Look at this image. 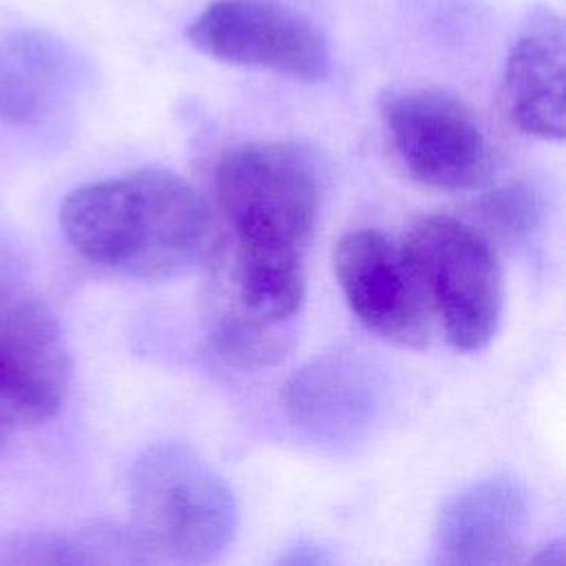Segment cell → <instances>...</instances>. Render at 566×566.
Instances as JSON below:
<instances>
[{
    "instance_id": "cell-18",
    "label": "cell",
    "mask_w": 566,
    "mask_h": 566,
    "mask_svg": "<svg viewBox=\"0 0 566 566\" xmlns=\"http://www.w3.org/2000/svg\"><path fill=\"white\" fill-rule=\"evenodd\" d=\"M7 433H9V424L0 418V455H2L4 447H7Z\"/></svg>"
},
{
    "instance_id": "cell-15",
    "label": "cell",
    "mask_w": 566,
    "mask_h": 566,
    "mask_svg": "<svg viewBox=\"0 0 566 566\" xmlns=\"http://www.w3.org/2000/svg\"><path fill=\"white\" fill-rule=\"evenodd\" d=\"M482 214L493 228H500V232L522 234L535 226L539 208L531 190L522 186H506L482 201Z\"/></svg>"
},
{
    "instance_id": "cell-6",
    "label": "cell",
    "mask_w": 566,
    "mask_h": 566,
    "mask_svg": "<svg viewBox=\"0 0 566 566\" xmlns=\"http://www.w3.org/2000/svg\"><path fill=\"white\" fill-rule=\"evenodd\" d=\"M380 122L396 159L418 184L460 192L489 179V139L455 95L440 88L394 91L382 99Z\"/></svg>"
},
{
    "instance_id": "cell-13",
    "label": "cell",
    "mask_w": 566,
    "mask_h": 566,
    "mask_svg": "<svg viewBox=\"0 0 566 566\" xmlns=\"http://www.w3.org/2000/svg\"><path fill=\"white\" fill-rule=\"evenodd\" d=\"M232 285L237 305L270 323H287L305 298V265L301 254L234 250Z\"/></svg>"
},
{
    "instance_id": "cell-17",
    "label": "cell",
    "mask_w": 566,
    "mask_h": 566,
    "mask_svg": "<svg viewBox=\"0 0 566 566\" xmlns=\"http://www.w3.org/2000/svg\"><path fill=\"white\" fill-rule=\"evenodd\" d=\"M548 551H544L539 557H535L533 562H539V564H564V544L557 542V544H551L546 546Z\"/></svg>"
},
{
    "instance_id": "cell-9",
    "label": "cell",
    "mask_w": 566,
    "mask_h": 566,
    "mask_svg": "<svg viewBox=\"0 0 566 566\" xmlns=\"http://www.w3.org/2000/svg\"><path fill=\"white\" fill-rule=\"evenodd\" d=\"M380 369L356 352L323 354L294 371L281 405L305 433L323 440H347L363 433L380 411Z\"/></svg>"
},
{
    "instance_id": "cell-14",
    "label": "cell",
    "mask_w": 566,
    "mask_h": 566,
    "mask_svg": "<svg viewBox=\"0 0 566 566\" xmlns=\"http://www.w3.org/2000/svg\"><path fill=\"white\" fill-rule=\"evenodd\" d=\"M285 323H270L234 305L212 318L210 343L219 358L239 369H259L276 363L285 343Z\"/></svg>"
},
{
    "instance_id": "cell-5",
    "label": "cell",
    "mask_w": 566,
    "mask_h": 566,
    "mask_svg": "<svg viewBox=\"0 0 566 566\" xmlns=\"http://www.w3.org/2000/svg\"><path fill=\"white\" fill-rule=\"evenodd\" d=\"M69 385L71 358L55 314L0 252V418L42 424L60 411Z\"/></svg>"
},
{
    "instance_id": "cell-3",
    "label": "cell",
    "mask_w": 566,
    "mask_h": 566,
    "mask_svg": "<svg viewBox=\"0 0 566 566\" xmlns=\"http://www.w3.org/2000/svg\"><path fill=\"white\" fill-rule=\"evenodd\" d=\"M214 195L234 250L303 256L318 214L321 186L301 148L259 142L228 150L217 164Z\"/></svg>"
},
{
    "instance_id": "cell-2",
    "label": "cell",
    "mask_w": 566,
    "mask_h": 566,
    "mask_svg": "<svg viewBox=\"0 0 566 566\" xmlns=\"http://www.w3.org/2000/svg\"><path fill=\"white\" fill-rule=\"evenodd\" d=\"M135 539L175 562L208 564L232 544L239 506L217 469L181 442H157L139 453L128 478Z\"/></svg>"
},
{
    "instance_id": "cell-1",
    "label": "cell",
    "mask_w": 566,
    "mask_h": 566,
    "mask_svg": "<svg viewBox=\"0 0 566 566\" xmlns=\"http://www.w3.org/2000/svg\"><path fill=\"white\" fill-rule=\"evenodd\" d=\"M71 248L88 263L142 281L195 270L210 250V210L188 179L144 168L84 184L60 206Z\"/></svg>"
},
{
    "instance_id": "cell-7",
    "label": "cell",
    "mask_w": 566,
    "mask_h": 566,
    "mask_svg": "<svg viewBox=\"0 0 566 566\" xmlns=\"http://www.w3.org/2000/svg\"><path fill=\"white\" fill-rule=\"evenodd\" d=\"M188 42L226 64L314 84L329 73L325 35L279 0H212L186 29Z\"/></svg>"
},
{
    "instance_id": "cell-11",
    "label": "cell",
    "mask_w": 566,
    "mask_h": 566,
    "mask_svg": "<svg viewBox=\"0 0 566 566\" xmlns=\"http://www.w3.org/2000/svg\"><path fill=\"white\" fill-rule=\"evenodd\" d=\"M564 27L553 11L528 15L504 66V99L511 122L526 135L562 142L564 111Z\"/></svg>"
},
{
    "instance_id": "cell-12",
    "label": "cell",
    "mask_w": 566,
    "mask_h": 566,
    "mask_svg": "<svg viewBox=\"0 0 566 566\" xmlns=\"http://www.w3.org/2000/svg\"><path fill=\"white\" fill-rule=\"evenodd\" d=\"M71 82V57L60 40L38 29L0 35V117L38 124L62 99Z\"/></svg>"
},
{
    "instance_id": "cell-8",
    "label": "cell",
    "mask_w": 566,
    "mask_h": 566,
    "mask_svg": "<svg viewBox=\"0 0 566 566\" xmlns=\"http://www.w3.org/2000/svg\"><path fill=\"white\" fill-rule=\"evenodd\" d=\"M334 272L352 314L376 336L400 347L429 343L431 314L402 243L360 228L334 248Z\"/></svg>"
},
{
    "instance_id": "cell-4",
    "label": "cell",
    "mask_w": 566,
    "mask_h": 566,
    "mask_svg": "<svg viewBox=\"0 0 566 566\" xmlns=\"http://www.w3.org/2000/svg\"><path fill=\"white\" fill-rule=\"evenodd\" d=\"M402 245L449 345L458 352L486 347L504 310V279L489 239L462 219L436 214L418 221Z\"/></svg>"
},
{
    "instance_id": "cell-10",
    "label": "cell",
    "mask_w": 566,
    "mask_h": 566,
    "mask_svg": "<svg viewBox=\"0 0 566 566\" xmlns=\"http://www.w3.org/2000/svg\"><path fill=\"white\" fill-rule=\"evenodd\" d=\"M528 526L524 486L493 475L467 486L442 511L436 528V559L453 566L511 564Z\"/></svg>"
},
{
    "instance_id": "cell-16",
    "label": "cell",
    "mask_w": 566,
    "mask_h": 566,
    "mask_svg": "<svg viewBox=\"0 0 566 566\" xmlns=\"http://www.w3.org/2000/svg\"><path fill=\"white\" fill-rule=\"evenodd\" d=\"M281 562H285V564H323V562H329V557L323 551H318L316 546L301 544L296 548H290V553L283 555Z\"/></svg>"
}]
</instances>
